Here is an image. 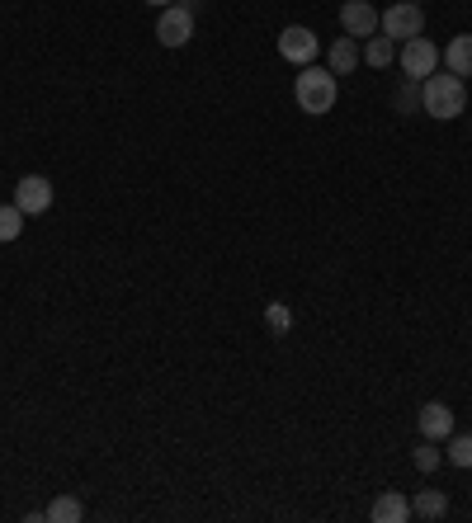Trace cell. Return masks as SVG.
I'll use <instances>...</instances> for the list:
<instances>
[{
	"instance_id": "cell-13",
	"label": "cell",
	"mask_w": 472,
	"mask_h": 523,
	"mask_svg": "<svg viewBox=\"0 0 472 523\" xmlns=\"http://www.w3.org/2000/svg\"><path fill=\"white\" fill-rule=\"evenodd\" d=\"M43 519H48V523H81L85 509H81V500H76V495H57V500L43 509Z\"/></svg>"
},
{
	"instance_id": "cell-1",
	"label": "cell",
	"mask_w": 472,
	"mask_h": 523,
	"mask_svg": "<svg viewBox=\"0 0 472 523\" xmlns=\"http://www.w3.org/2000/svg\"><path fill=\"white\" fill-rule=\"evenodd\" d=\"M421 109L439 123H449V118H463L468 114V90H463V76L454 71H430L421 81Z\"/></svg>"
},
{
	"instance_id": "cell-20",
	"label": "cell",
	"mask_w": 472,
	"mask_h": 523,
	"mask_svg": "<svg viewBox=\"0 0 472 523\" xmlns=\"http://www.w3.org/2000/svg\"><path fill=\"white\" fill-rule=\"evenodd\" d=\"M411 458H416V467H421V472L430 476V472H435V467H439V448H435V439H425L421 448L411 453Z\"/></svg>"
},
{
	"instance_id": "cell-8",
	"label": "cell",
	"mask_w": 472,
	"mask_h": 523,
	"mask_svg": "<svg viewBox=\"0 0 472 523\" xmlns=\"http://www.w3.org/2000/svg\"><path fill=\"white\" fill-rule=\"evenodd\" d=\"M340 29L350 33V38H373L378 33V10H373L369 0H345L340 5Z\"/></svg>"
},
{
	"instance_id": "cell-14",
	"label": "cell",
	"mask_w": 472,
	"mask_h": 523,
	"mask_svg": "<svg viewBox=\"0 0 472 523\" xmlns=\"http://www.w3.org/2000/svg\"><path fill=\"white\" fill-rule=\"evenodd\" d=\"M411 514H421V519H444L449 514V495L444 491H421L411 500Z\"/></svg>"
},
{
	"instance_id": "cell-3",
	"label": "cell",
	"mask_w": 472,
	"mask_h": 523,
	"mask_svg": "<svg viewBox=\"0 0 472 523\" xmlns=\"http://www.w3.org/2000/svg\"><path fill=\"white\" fill-rule=\"evenodd\" d=\"M156 38H161V48H185L189 38H194V10H185L180 0L166 5L156 15Z\"/></svg>"
},
{
	"instance_id": "cell-22",
	"label": "cell",
	"mask_w": 472,
	"mask_h": 523,
	"mask_svg": "<svg viewBox=\"0 0 472 523\" xmlns=\"http://www.w3.org/2000/svg\"><path fill=\"white\" fill-rule=\"evenodd\" d=\"M416 5H421V0H416Z\"/></svg>"
},
{
	"instance_id": "cell-18",
	"label": "cell",
	"mask_w": 472,
	"mask_h": 523,
	"mask_svg": "<svg viewBox=\"0 0 472 523\" xmlns=\"http://www.w3.org/2000/svg\"><path fill=\"white\" fill-rule=\"evenodd\" d=\"M19 231H24V213L5 203V208H0V241H15Z\"/></svg>"
},
{
	"instance_id": "cell-16",
	"label": "cell",
	"mask_w": 472,
	"mask_h": 523,
	"mask_svg": "<svg viewBox=\"0 0 472 523\" xmlns=\"http://www.w3.org/2000/svg\"><path fill=\"white\" fill-rule=\"evenodd\" d=\"M449 462L458 472H472V434H449Z\"/></svg>"
},
{
	"instance_id": "cell-9",
	"label": "cell",
	"mask_w": 472,
	"mask_h": 523,
	"mask_svg": "<svg viewBox=\"0 0 472 523\" xmlns=\"http://www.w3.org/2000/svg\"><path fill=\"white\" fill-rule=\"evenodd\" d=\"M416 425H421V439H449L454 434V410L444 406V401H425Z\"/></svg>"
},
{
	"instance_id": "cell-7",
	"label": "cell",
	"mask_w": 472,
	"mask_h": 523,
	"mask_svg": "<svg viewBox=\"0 0 472 523\" xmlns=\"http://www.w3.org/2000/svg\"><path fill=\"white\" fill-rule=\"evenodd\" d=\"M15 208L24 217H38L52 208V184L43 180V175H24V180L15 184Z\"/></svg>"
},
{
	"instance_id": "cell-21",
	"label": "cell",
	"mask_w": 472,
	"mask_h": 523,
	"mask_svg": "<svg viewBox=\"0 0 472 523\" xmlns=\"http://www.w3.org/2000/svg\"><path fill=\"white\" fill-rule=\"evenodd\" d=\"M147 5H156V10H166V5H175V0H147Z\"/></svg>"
},
{
	"instance_id": "cell-17",
	"label": "cell",
	"mask_w": 472,
	"mask_h": 523,
	"mask_svg": "<svg viewBox=\"0 0 472 523\" xmlns=\"http://www.w3.org/2000/svg\"><path fill=\"white\" fill-rule=\"evenodd\" d=\"M265 326H270L274 335H284V330H293V311H288L284 302H270V307H265Z\"/></svg>"
},
{
	"instance_id": "cell-4",
	"label": "cell",
	"mask_w": 472,
	"mask_h": 523,
	"mask_svg": "<svg viewBox=\"0 0 472 523\" xmlns=\"http://www.w3.org/2000/svg\"><path fill=\"white\" fill-rule=\"evenodd\" d=\"M378 29H383V38H421L425 33V15L416 0H402V5H392L388 15H378Z\"/></svg>"
},
{
	"instance_id": "cell-12",
	"label": "cell",
	"mask_w": 472,
	"mask_h": 523,
	"mask_svg": "<svg viewBox=\"0 0 472 523\" xmlns=\"http://www.w3.org/2000/svg\"><path fill=\"white\" fill-rule=\"evenodd\" d=\"M444 66H449L454 76H472V33H458L454 43L444 48Z\"/></svg>"
},
{
	"instance_id": "cell-2",
	"label": "cell",
	"mask_w": 472,
	"mask_h": 523,
	"mask_svg": "<svg viewBox=\"0 0 472 523\" xmlns=\"http://www.w3.org/2000/svg\"><path fill=\"white\" fill-rule=\"evenodd\" d=\"M336 95H340V85L331 71H321V66H303V76L293 81V99H298V109L312 118L321 114H331L336 109Z\"/></svg>"
},
{
	"instance_id": "cell-10",
	"label": "cell",
	"mask_w": 472,
	"mask_h": 523,
	"mask_svg": "<svg viewBox=\"0 0 472 523\" xmlns=\"http://www.w3.org/2000/svg\"><path fill=\"white\" fill-rule=\"evenodd\" d=\"M411 519V500L397 491H383L373 500V523H406Z\"/></svg>"
},
{
	"instance_id": "cell-15",
	"label": "cell",
	"mask_w": 472,
	"mask_h": 523,
	"mask_svg": "<svg viewBox=\"0 0 472 523\" xmlns=\"http://www.w3.org/2000/svg\"><path fill=\"white\" fill-rule=\"evenodd\" d=\"M364 62L378 66V71H388L397 62V48H392V38H369V48H364Z\"/></svg>"
},
{
	"instance_id": "cell-5",
	"label": "cell",
	"mask_w": 472,
	"mask_h": 523,
	"mask_svg": "<svg viewBox=\"0 0 472 523\" xmlns=\"http://www.w3.org/2000/svg\"><path fill=\"white\" fill-rule=\"evenodd\" d=\"M397 62H402L406 81H425V76H430V71L439 66V48L421 33V38H406L402 52H397Z\"/></svg>"
},
{
	"instance_id": "cell-19",
	"label": "cell",
	"mask_w": 472,
	"mask_h": 523,
	"mask_svg": "<svg viewBox=\"0 0 472 523\" xmlns=\"http://www.w3.org/2000/svg\"><path fill=\"white\" fill-rule=\"evenodd\" d=\"M397 109H402V114H416V109H421V81H406L402 90H397Z\"/></svg>"
},
{
	"instance_id": "cell-11",
	"label": "cell",
	"mask_w": 472,
	"mask_h": 523,
	"mask_svg": "<svg viewBox=\"0 0 472 523\" xmlns=\"http://www.w3.org/2000/svg\"><path fill=\"white\" fill-rule=\"evenodd\" d=\"M326 62H331V66H326L331 76H350L354 66H359V48H354V38H350V33L331 43V52H326Z\"/></svg>"
},
{
	"instance_id": "cell-6",
	"label": "cell",
	"mask_w": 472,
	"mask_h": 523,
	"mask_svg": "<svg viewBox=\"0 0 472 523\" xmlns=\"http://www.w3.org/2000/svg\"><path fill=\"white\" fill-rule=\"evenodd\" d=\"M317 33L312 29H303V24H288L284 33H279V57L284 62H293V66H312L317 62Z\"/></svg>"
}]
</instances>
